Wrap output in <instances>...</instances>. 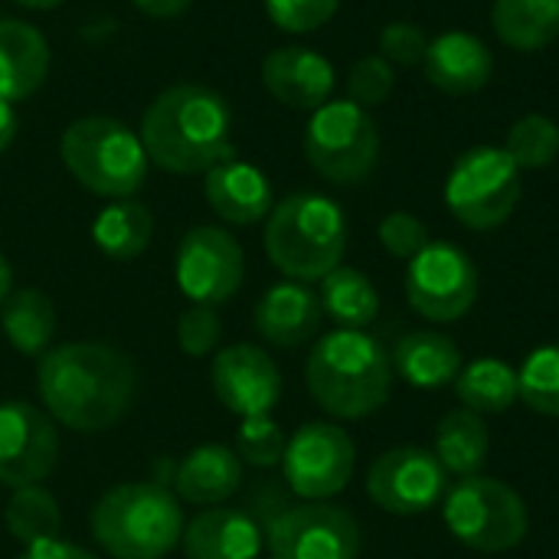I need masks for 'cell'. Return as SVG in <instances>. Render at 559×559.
I'll return each mask as SVG.
<instances>
[{"mask_svg": "<svg viewBox=\"0 0 559 559\" xmlns=\"http://www.w3.org/2000/svg\"><path fill=\"white\" fill-rule=\"evenodd\" d=\"M357 468V445L347 429L334 423H308L301 426L282 459V472L288 488L305 501H328L347 488Z\"/></svg>", "mask_w": 559, "mask_h": 559, "instance_id": "obj_12", "label": "cell"}, {"mask_svg": "<svg viewBox=\"0 0 559 559\" xmlns=\"http://www.w3.org/2000/svg\"><path fill=\"white\" fill-rule=\"evenodd\" d=\"M141 144L151 164L167 174H206L236 157L233 108L206 85L164 88L141 118Z\"/></svg>", "mask_w": 559, "mask_h": 559, "instance_id": "obj_2", "label": "cell"}, {"mask_svg": "<svg viewBox=\"0 0 559 559\" xmlns=\"http://www.w3.org/2000/svg\"><path fill=\"white\" fill-rule=\"evenodd\" d=\"M92 537L111 559H164L180 547L183 508L160 481H124L92 508Z\"/></svg>", "mask_w": 559, "mask_h": 559, "instance_id": "obj_4", "label": "cell"}, {"mask_svg": "<svg viewBox=\"0 0 559 559\" xmlns=\"http://www.w3.org/2000/svg\"><path fill=\"white\" fill-rule=\"evenodd\" d=\"M36 390L52 423L95 436L121 423L131 409L138 370L131 357L111 344L75 341L39 357Z\"/></svg>", "mask_w": 559, "mask_h": 559, "instance_id": "obj_1", "label": "cell"}, {"mask_svg": "<svg viewBox=\"0 0 559 559\" xmlns=\"http://www.w3.org/2000/svg\"><path fill=\"white\" fill-rule=\"evenodd\" d=\"M16 138V111L10 102H0V154L13 144Z\"/></svg>", "mask_w": 559, "mask_h": 559, "instance_id": "obj_42", "label": "cell"}, {"mask_svg": "<svg viewBox=\"0 0 559 559\" xmlns=\"http://www.w3.org/2000/svg\"><path fill=\"white\" fill-rule=\"evenodd\" d=\"M518 396L527 409L559 419V344H544L527 354L518 370Z\"/></svg>", "mask_w": 559, "mask_h": 559, "instance_id": "obj_32", "label": "cell"}, {"mask_svg": "<svg viewBox=\"0 0 559 559\" xmlns=\"http://www.w3.org/2000/svg\"><path fill=\"white\" fill-rule=\"evenodd\" d=\"M187 559H259L265 547L262 524L239 508H206L183 527Z\"/></svg>", "mask_w": 559, "mask_h": 559, "instance_id": "obj_19", "label": "cell"}, {"mask_svg": "<svg viewBox=\"0 0 559 559\" xmlns=\"http://www.w3.org/2000/svg\"><path fill=\"white\" fill-rule=\"evenodd\" d=\"M20 559H98V557H95V554H88V550H82V547H75V544H66V540L52 537V540H39V544L23 547Z\"/></svg>", "mask_w": 559, "mask_h": 559, "instance_id": "obj_40", "label": "cell"}, {"mask_svg": "<svg viewBox=\"0 0 559 559\" xmlns=\"http://www.w3.org/2000/svg\"><path fill=\"white\" fill-rule=\"evenodd\" d=\"M504 151L521 170L550 167L559 157V124L547 115H524L508 128Z\"/></svg>", "mask_w": 559, "mask_h": 559, "instance_id": "obj_33", "label": "cell"}, {"mask_svg": "<svg viewBox=\"0 0 559 559\" xmlns=\"http://www.w3.org/2000/svg\"><path fill=\"white\" fill-rule=\"evenodd\" d=\"M390 360H393V373L419 390L449 386L465 367L462 347L449 334H439V331H413L400 337Z\"/></svg>", "mask_w": 559, "mask_h": 559, "instance_id": "obj_24", "label": "cell"}, {"mask_svg": "<svg viewBox=\"0 0 559 559\" xmlns=\"http://www.w3.org/2000/svg\"><path fill=\"white\" fill-rule=\"evenodd\" d=\"M423 72L429 85H436L445 95H475L481 92L495 75V56L475 33L449 29L436 39H429Z\"/></svg>", "mask_w": 559, "mask_h": 559, "instance_id": "obj_18", "label": "cell"}, {"mask_svg": "<svg viewBox=\"0 0 559 559\" xmlns=\"http://www.w3.org/2000/svg\"><path fill=\"white\" fill-rule=\"evenodd\" d=\"M59 462V436L49 413L23 400L0 403V485H43Z\"/></svg>", "mask_w": 559, "mask_h": 559, "instance_id": "obj_15", "label": "cell"}, {"mask_svg": "<svg viewBox=\"0 0 559 559\" xmlns=\"http://www.w3.org/2000/svg\"><path fill=\"white\" fill-rule=\"evenodd\" d=\"M0 328L16 354L43 357L56 334V308L39 288L10 292V298L0 305Z\"/></svg>", "mask_w": 559, "mask_h": 559, "instance_id": "obj_29", "label": "cell"}, {"mask_svg": "<svg viewBox=\"0 0 559 559\" xmlns=\"http://www.w3.org/2000/svg\"><path fill=\"white\" fill-rule=\"evenodd\" d=\"M285 432L272 416H249L236 432V455L252 468H275L285 459Z\"/></svg>", "mask_w": 559, "mask_h": 559, "instance_id": "obj_34", "label": "cell"}, {"mask_svg": "<svg viewBox=\"0 0 559 559\" xmlns=\"http://www.w3.org/2000/svg\"><path fill=\"white\" fill-rule=\"evenodd\" d=\"M10 292H13V269H10V262L0 255V305L10 298Z\"/></svg>", "mask_w": 559, "mask_h": 559, "instance_id": "obj_43", "label": "cell"}, {"mask_svg": "<svg viewBox=\"0 0 559 559\" xmlns=\"http://www.w3.org/2000/svg\"><path fill=\"white\" fill-rule=\"evenodd\" d=\"M13 3H20V7H26V10H56V7H62L66 0H13Z\"/></svg>", "mask_w": 559, "mask_h": 559, "instance_id": "obj_44", "label": "cell"}, {"mask_svg": "<svg viewBox=\"0 0 559 559\" xmlns=\"http://www.w3.org/2000/svg\"><path fill=\"white\" fill-rule=\"evenodd\" d=\"M488 449H491V436L485 419L465 406L445 413L442 423L436 426V459L455 478L481 475L488 462Z\"/></svg>", "mask_w": 559, "mask_h": 559, "instance_id": "obj_25", "label": "cell"}, {"mask_svg": "<svg viewBox=\"0 0 559 559\" xmlns=\"http://www.w3.org/2000/svg\"><path fill=\"white\" fill-rule=\"evenodd\" d=\"M321 318H324L321 298L305 282H292V278L272 285L252 311V324L259 337L285 350L308 344L318 334Z\"/></svg>", "mask_w": 559, "mask_h": 559, "instance_id": "obj_20", "label": "cell"}, {"mask_svg": "<svg viewBox=\"0 0 559 559\" xmlns=\"http://www.w3.org/2000/svg\"><path fill=\"white\" fill-rule=\"evenodd\" d=\"M3 524H7V531H10V537L16 544L29 547V544L59 537V531H62V508H59V501L43 485L16 488L13 498L7 501Z\"/></svg>", "mask_w": 559, "mask_h": 559, "instance_id": "obj_31", "label": "cell"}, {"mask_svg": "<svg viewBox=\"0 0 559 559\" xmlns=\"http://www.w3.org/2000/svg\"><path fill=\"white\" fill-rule=\"evenodd\" d=\"M305 157L314 174L337 187L364 183L380 160V128L373 115L350 98L328 102L311 111L305 128Z\"/></svg>", "mask_w": 559, "mask_h": 559, "instance_id": "obj_9", "label": "cell"}, {"mask_svg": "<svg viewBox=\"0 0 559 559\" xmlns=\"http://www.w3.org/2000/svg\"><path fill=\"white\" fill-rule=\"evenodd\" d=\"M426 49H429L426 29L409 20H393L380 29V56L390 66H423Z\"/></svg>", "mask_w": 559, "mask_h": 559, "instance_id": "obj_39", "label": "cell"}, {"mask_svg": "<svg viewBox=\"0 0 559 559\" xmlns=\"http://www.w3.org/2000/svg\"><path fill=\"white\" fill-rule=\"evenodd\" d=\"M393 88H396V72L380 52L357 59L347 72V98L367 111L380 108L393 95Z\"/></svg>", "mask_w": 559, "mask_h": 559, "instance_id": "obj_35", "label": "cell"}, {"mask_svg": "<svg viewBox=\"0 0 559 559\" xmlns=\"http://www.w3.org/2000/svg\"><path fill=\"white\" fill-rule=\"evenodd\" d=\"M321 308L344 331H367L380 314V295L373 282L350 265H337L321 278Z\"/></svg>", "mask_w": 559, "mask_h": 559, "instance_id": "obj_28", "label": "cell"}, {"mask_svg": "<svg viewBox=\"0 0 559 559\" xmlns=\"http://www.w3.org/2000/svg\"><path fill=\"white\" fill-rule=\"evenodd\" d=\"M131 3L154 20H174L180 13H187L193 0H131Z\"/></svg>", "mask_w": 559, "mask_h": 559, "instance_id": "obj_41", "label": "cell"}, {"mask_svg": "<svg viewBox=\"0 0 559 559\" xmlns=\"http://www.w3.org/2000/svg\"><path fill=\"white\" fill-rule=\"evenodd\" d=\"M452 386L459 393V403L478 416L508 413L521 400L518 396V370L498 357H478V360L465 364Z\"/></svg>", "mask_w": 559, "mask_h": 559, "instance_id": "obj_30", "label": "cell"}, {"mask_svg": "<svg viewBox=\"0 0 559 559\" xmlns=\"http://www.w3.org/2000/svg\"><path fill=\"white\" fill-rule=\"evenodd\" d=\"M521 193H524L521 167L511 160L504 147H491V144L465 151L452 164L445 180L449 213L475 233L504 226L514 216Z\"/></svg>", "mask_w": 559, "mask_h": 559, "instance_id": "obj_8", "label": "cell"}, {"mask_svg": "<svg viewBox=\"0 0 559 559\" xmlns=\"http://www.w3.org/2000/svg\"><path fill=\"white\" fill-rule=\"evenodd\" d=\"M174 278L177 288L193 305L216 308L242 288L246 278L242 246L223 226H193L177 246Z\"/></svg>", "mask_w": 559, "mask_h": 559, "instance_id": "obj_13", "label": "cell"}, {"mask_svg": "<svg viewBox=\"0 0 559 559\" xmlns=\"http://www.w3.org/2000/svg\"><path fill=\"white\" fill-rule=\"evenodd\" d=\"M449 488V472L439 465L436 452L419 445H400L383 452L367 472L370 501L396 518L426 514L439 504Z\"/></svg>", "mask_w": 559, "mask_h": 559, "instance_id": "obj_14", "label": "cell"}, {"mask_svg": "<svg viewBox=\"0 0 559 559\" xmlns=\"http://www.w3.org/2000/svg\"><path fill=\"white\" fill-rule=\"evenodd\" d=\"M442 518L449 534L478 554H508L524 544L531 527L524 498L488 475L459 478V485L445 491Z\"/></svg>", "mask_w": 559, "mask_h": 559, "instance_id": "obj_7", "label": "cell"}, {"mask_svg": "<svg viewBox=\"0 0 559 559\" xmlns=\"http://www.w3.org/2000/svg\"><path fill=\"white\" fill-rule=\"evenodd\" d=\"M210 383L223 409L239 419L272 416L282 400V370L269 350L255 344H233L213 357Z\"/></svg>", "mask_w": 559, "mask_h": 559, "instance_id": "obj_16", "label": "cell"}, {"mask_svg": "<svg viewBox=\"0 0 559 559\" xmlns=\"http://www.w3.org/2000/svg\"><path fill=\"white\" fill-rule=\"evenodd\" d=\"M265 92L295 111H318L334 95V66L308 46H278L262 59Z\"/></svg>", "mask_w": 559, "mask_h": 559, "instance_id": "obj_17", "label": "cell"}, {"mask_svg": "<svg viewBox=\"0 0 559 559\" xmlns=\"http://www.w3.org/2000/svg\"><path fill=\"white\" fill-rule=\"evenodd\" d=\"M154 239V216L144 203L131 200H111L92 223V242L98 252L118 262L138 259Z\"/></svg>", "mask_w": 559, "mask_h": 559, "instance_id": "obj_27", "label": "cell"}, {"mask_svg": "<svg viewBox=\"0 0 559 559\" xmlns=\"http://www.w3.org/2000/svg\"><path fill=\"white\" fill-rule=\"evenodd\" d=\"M341 0H265L269 20L285 33H314L334 13Z\"/></svg>", "mask_w": 559, "mask_h": 559, "instance_id": "obj_37", "label": "cell"}, {"mask_svg": "<svg viewBox=\"0 0 559 559\" xmlns=\"http://www.w3.org/2000/svg\"><path fill=\"white\" fill-rule=\"evenodd\" d=\"M478 269L465 249L452 242H429L416 259H409L406 272V298L409 308L432 321L452 324L465 318L478 301Z\"/></svg>", "mask_w": 559, "mask_h": 559, "instance_id": "obj_10", "label": "cell"}, {"mask_svg": "<svg viewBox=\"0 0 559 559\" xmlns=\"http://www.w3.org/2000/svg\"><path fill=\"white\" fill-rule=\"evenodd\" d=\"M305 383L328 416L364 419L386 406L393 390V360L367 331L337 328L308 354Z\"/></svg>", "mask_w": 559, "mask_h": 559, "instance_id": "obj_3", "label": "cell"}, {"mask_svg": "<svg viewBox=\"0 0 559 559\" xmlns=\"http://www.w3.org/2000/svg\"><path fill=\"white\" fill-rule=\"evenodd\" d=\"M49 43L23 20H0V102L29 98L49 75Z\"/></svg>", "mask_w": 559, "mask_h": 559, "instance_id": "obj_23", "label": "cell"}, {"mask_svg": "<svg viewBox=\"0 0 559 559\" xmlns=\"http://www.w3.org/2000/svg\"><path fill=\"white\" fill-rule=\"evenodd\" d=\"M269 559H357L360 527L354 514L328 501H305L265 524Z\"/></svg>", "mask_w": 559, "mask_h": 559, "instance_id": "obj_11", "label": "cell"}, {"mask_svg": "<svg viewBox=\"0 0 559 559\" xmlns=\"http://www.w3.org/2000/svg\"><path fill=\"white\" fill-rule=\"evenodd\" d=\"M203 197L210 210L233 223V226H252L272 213V183L269 177L239 157H229L203 174Z\"/></svg>", "mask_w": 559, "mask_h": 559, "instance_id": "obj_21", "label": "cell"}, {"mask_svg": "<svg viewBox=\"0 0 559 559\" xmlns=\"http://www.w3.org/2000/svg\"><path fill=\"white\" fill-rule=\"evenodd\" d=\"M223 337V321L210 305H190L177 318V344L187 357H210Z\"/></svg>", "mask_w": 559, "mask_h": 559, "instance_id": "obj_36", "label": "cell"}, {"mask_svg": "<svg viewBox=\"0 0 559 559\" xmlns=\"http://www.w3.org/2000/svg\"><path fill=\"white\" fill-rule=\"evenodd\" d=\"M59 157L72 180L102 200H131L147 180V154L141 138L118 118H75L59 141Z\"/></svg>", "mask_w": 559, "mask_h": 559, "instance_id": "obj_6", "label": "cell"}, {"mask_svg": "<svg viewBox=\"0 0 559 559\" xmlns=\"http://www.w3.org/2000/svg\"><path fill=\"white\" fill-rule=\"evenodd\" d=\"M491 26L518 52H537L559 39V0H495Z\"/></svg>", "mask_w": 559, "mask_h": 559, "instance_id": "obj_26", "label": "cell"}, {"mask_svg": "<svg viewBox=\"0 0 559 559\" xmlns=\"http://www.w3.org/2000/svg\"><path fill=\"white\" fill-rule=\"evenodd\" d=\"M377 236H380V246H383L393 259H406V262L416 259V255L432 242L426 223H423L419 216H413V213H403V210L383 216Z\"/></svg>", "mask_w": 559, "mask_h": 559, "instance_id": "obj_38", "label": "cell"}, {"mask_svg": "<svg viewBox=\"0 0 559 559\" xmlns=\"http://www.w3.org/2000/svg\"><path fill=\"white\" fill-rule=\"evenodd\" d=\"M347 249L344 210L321 193H292L265 216V255L292 282H321Z\"/></svg>", "mask_w": 559, "mask_h": 559, "instance_id": "obj_5", "label": "cell"}, {"mask_svg": "<svg viewBox=\"0 0 559 559\" xmlns=\"http://www.w3.org/2000/svg\"><path fill=\"white\" fill-rule=\"evenodd\" d=\"M242 485V462L236 449L210 442L197 445L174 465L170 491L177 501L197 504V508H219L229 501Z\"/></svg>", "mask_w": 559, "mask_h": 559, "instance_id": "obj_22", "label": "cell"}]
</instances>
